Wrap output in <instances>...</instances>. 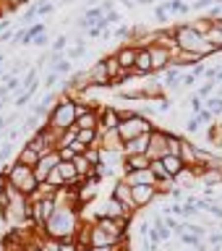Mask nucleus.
Returning a JSON list of instances; mask_svg holds the SVG:
<instances>
[{
	"instance_id": "obj_1",
	"label": "nucleus",
	"mask_w": 222,
	"mask_h": 251,
	"mask_svg": "<svg viewBox=\"0 0 222 251\" xmlns=\"http://www.w3.org/2000/svg\"><path fill=\"white\" fill-rule=\"evenodd\" d=\"M76 102L74 100H58V105H52L50 115H47V128L52 131H68V128H76V110H74Z\"/></svg>"
},
{
	"instance_id": "obj_2",
	"label": "nucleus",
	"mask_w": 222,
	"mask_h": 251,
	"mask_svg": "<svg viewBox=\"0 0 222 251\" xmlns=\"http://www.w3.org/2000/svg\"><path fill=\"white\" fill-rule=\"evenodd\" d=\"M175 42L183 52H194V55H201V58H207L212 55V45L207 42V37H201L199 31H194L191 26H178L175 29Z\"/></svg>"
},
{
	"instance_id": "obj_3",
	"label": "nucleus",
	"mask_w": 222,
	"mask_h": 251,
	"mask_svg": "<svg viewBox=\"0 0 222 251\" xmlns=\"http://www.w3.org/2000/svg\"><path fill=\"white\" fill-rule=\"evenodd\" d=\"M8 183H11L16 191H21L24 196H31L34 188L39 186L37 178H34V170L26 168V165H8Z\"/></svg>"
},
{
	"instance_id": "obj_4",
	"label": "nucleus",
	"mask_w": 222,
	"mask_h": 251,
	"mask_svg": "<svg viewBox=\"0 0 222 251\" xmlns=\"http://www.w3.org/2000/svg\"><path fill=\"white\" fill-rule=\"evenodd\" d=\"M118 136H121V141L125 144V141H131V139H136L141 136V133H152V123L147 121V118H141V115H131V118H121V123H118Z\"/></svg>"
},
{
	"instance_id": "obj_5",
	"label": "nucleus",
	"mask_w": 222,
	"mask_h": 251,
	"mask_svg": "<svg viewBox=\"0 0 222 251\" xmlns=\"http://www.w3.org/2000/svg\"><path fill=\"white\" fill-rule=\"evenodd\" d=\"M55 204H58V196L31 201V223H34L37 227H45L47 223H50V217L55 215Z\"/></svg>"
},
{
	"instance_id": "obj_6",
	"label": "nucleus",
	"mask_w": 222,
	"mask_h": 251,
	"mask_svg": "<svg viewBox=\"0 0 222 251\" xmlns=\"http://www.w3.org/2000/svg\"><path fill=\"white\" fill-rule=\"evenodd\" d=\"M58 162H60V154H58V149L50 154H42L39 157V162L34 165V178H37V183H47V178H50V173L58 168Z\"/></svg>"
},
{
	"instance_id": "obj_7",
	"label": "nucleus",
	"mask_w": 222,
	"mask_h": 251,
	"mask_svg": "<svg viewBox=\"0 0 222 251\" xmlns=\"http://www.w3.org/2000/svg\"><path fill=\"white\" fill-rule=\"evenodd\" d=\"M157 196H160V188L157 186H131V204L133 209H141L147 204H152Z\"/></svg>"
},
{
	"instance_id": "obj_8",
	"label": "nucleus",
	"mask_w": 222,
	"mask_h": 251,
	"mask_svg": "<svg viewBox=\"0 0 222 251\" xmlns=\"http://www.w3.org/2000/svg\"><path fill=\"white\" fill-rule=\"evenodd\" d=\"M165 154H168V133H165V131H152V133H149L147 157H149V160H162Z\"/></svg>"
},
{
	"instance_id": "obj_9",
	"label": "nucleus",
	"mask_w": 222,
	"mask_h": 251,
	"mask_svg": "<svg viewBox=\"0 0 222 251\" xmlns=\"http://www.w3.org/2000/svg\"><path fill=\"white\" fill-rule=\"evenodd\" d=\"M84 86H110V76H107V71H105V63L97 60L89 71H84Z\"/></svg>"
},
{
	"instance_id": "obj_10",
	"label": "nucleus",
	"mask_w": 222,
	"mask_h": 251,
	"mask_svg": "<svg viewBox=\"0 0 222 251\" xmlns=\"http://www.w3.org/2000/svg\"><path fill=\"white\" fill-rule=\"evenodd\" d=\"M99 133H105V131H115L118 128V123H121V115H118V110L115 107H102L99 110Z\"/></svg>"
},
{
	"instance_id": "obj_11",
	"label": "nucleus",
	"mask_w": 222,
	"mask_h": 251,
	"mask_svg": "<svg viewBox=\"0 0 222 251\" xmlns=\"http://www.w3.org/2000/svg\"><path fill=\"white\" fill-rule=\"evenodd\" d=\"M125 183L128 186H154V173L152 170H133V173H125Z\"/></svg>"
},
{
	"instance_id": "obj_12",
	"label": "nucleus",
	"mask_w": 222,
	"mask_h": 251,
	"mask_svg": "<svg viewBox=\"0 0 222 251\" xmlns=\"http://www.w3.org/2000/svg\"><path fill=\"white\" fill-rule=\"evenodd\" d=\"M149 55H152V68H165L168 66V60H170V47H165V45H149L147 47Z\"/></svg>"
},
{
	"instance_id": "obj_13",
	"label": "nucleus",
	"mask_w": 222,
	"mask_h": 251,
	"mask_svg": "<svg viewBox=\"0 0 222 251\" xmlns=\"http://www.w3.org/2000/svg\"><path fill=\"white\" fill-rule=\"evenodd\" d=\"M147 149H149V133H141V136L123 144V157L125 154H147Z\"/></svg>"
},
{
	"instance_id": "obj_14",
	"label": "nucleus",
	"mask_w": 222,
	"mask_h": 251,
	"mask_svg": "<svg viewBox=\"0 0 222 251\" xmlns=\"http://www.w3.org/2000/svg\"><path fill=\"white\" fill-rule=\"evenodd\" d=\"M136 55H139V47H121V50L115 52V58H118L123 71H131L136 66Z\"/></svg>"
},
{
	"instance_id": "obj_15",
	"label": "nucleus",
	"mask_w": 222,
	"mask_h": 251,
	"mask_svg": "<svg viewBox=\"0 0 222 251\" xmlns=\"http://www.w3.org/2000/svg\"><path fill=\"white\" fill-rule=\"evenodd\" d=\"M149 157L147 154H125L123 157V168H125V173H133V170H147L149 168Z\"/></svg>"
},
{
	"instance_id": "obj_16",
	"label": "nucleus",
	"mask_w": 222,
	"mask_h": 251,
	"mask_svg": "<svg viewBox=\"0 0 222 251\" xmlns=\"http://www.w3.org/2000/svg\"><path fill=\"white\" fill-rule=\"evenodd\" d=\"M162 168H165V173H168L173 180H175V176L186 168V165H183V160H180V157H175V154H165V157H162Z\"/></svg>"
},
{
	"instance_id": "obj_17",
	"label": "nucleus",
	"mask_w": 222,
	"mask_h": 251,
	"mask_svg": "<svg viewBox=\"0 0 222 251\" xmlns=\"http://www.w3.org/2000/svg\"><path fill=\"white\" fill-rule=\"evenodd\" d=\"M113 199H118L121 204H125V207L133 209V204H131V186L125 183V180H118V183H115V188H113Z\"/></svg>"
},
{
	"instance_id": "obj_18",
	"label": "nucleus",
	"mask_w": 222,
	"mask_h": 251,
	"mask_svg": "<svg viewBox=\"0 0 222 251\" xmlns=\"http://www.w3.org/2000/svg\"><path fill=\"white\" fill-rule=\"evenodd\" d=\"M133 68H136L141 76L152 74L154 68H152V55H149V50H141V47H139V55H136V66H133Z\"/></svg>"
},
{
	"instance_id": "obj_19",
	"label": "nucleus",
	"mask_w": 222,
	"mask_h": 251,
	"mask_svg": "<svg viewBox=\"0 0 222 251\" xmlns=\"http://www.w3.org/2000/svg\"><path fill=\"white\" fill-rule=\"evenodd\" d=\"M39 157H42V154L26 144V147H21V154H19V160H16V162H19V165H26V168H34V165L39 162Z\"/></svg>"
},
{
	"instance_id": "obj_20",
	"label": "nucleus",
	"mask_w": 222,
	"mask_h": 251,
	"mask_svg": "<svg viewBox=\"0 0 222 251\" xmlns=\"http://www.w3.org/2000/svg\"><path fill=\"white\" fill-rule=\"evenodd\" d=\"M76 128H99V118L94 110H86L81 118H76Z\"/></svg>"
},
{
	"instance_id": "obj_21",
	"label": "nucleus",
	"mask_w": 222,
	"mask_h": 251,
	"mask_svg": "<svg viewBox=\"0 0 222 251\" xmlns=\"http://www.w3.org/2000/svg\"><path fill=\"white\" fill-rule=\"evenodd\" d=\"M97 136H99L97 128H76V141L84 147H92L94 141H97Z\"/></svg>"
},
{
	"instance_id": "obj_22",
	"label": "nucleus",
	"mask_w": 222,
	"mask_h": 251,
	"mask_svg": "<svg viewBox=\"0 0 222 251\" xmlns=\"http://www.w3.org/2000/svg\"><path fill=\"white\" fill-rule=\"evenodd\" d=\"M50 58H52V68H55V74H60V76L71 74V60H66L60 52H52Z\"/></svg>"
},
{
	"instance_id": "obj_23",
	"label": "nucleus",
	"mask_w": 222,
	"mask_h": 251,
	"mask_svg": "<svg viewBox=\"0 0 222 251\" xmlns=\"http://www.w3.org/2000/svg\"><path fill=\"white\" fill-rule=\"evenodd\" d=\"M71 162H74V168H76V173H78V176H84V178H86V176L92 173V165H89V160H86L84 154H76Z\"/></svg>"
},
{
	"instance_id": "obj_24",
	"label": "nucleus",
	"mask_w": 222,
	"mask_h": 251,
	"mask_svg": "<svg viewBox=\"0 0 222 251\" xmlns=\"http://www.w3.org/2000/svg\"><path fill=\"white\" fill-rule=\"evenodd\" d=\"M165 11H173V13H188L191 11V5L183 3V0H165Z\"/></svg>"
},
{
	"instance_id": "obj_25",
	"label": "nucleus",
	"mask_w": 222,
	"mask_h": 251,
	"mask_svg": "<svg viewBox=\"0 0 222 251\" xmlns=\"http://www.w3.org/2000/svg\"><path fill=\"white\" fill-rule=\"evenodd\" d=\"M84 157L89 160V165H92V168H97V165L102 162V152H99L97 147H86V149H84Z\"/></svg>"
},
{
	"instance_id": "obj_26",
	"label": "nucleus",
	"mask_w": 222,
	"mask_h": 251,
	"mask_svg": "<svg viewBox=\"0 0 222 251\" xmlns=\"http://www.w3.org/2000/svg\"><path fill=\"white\" fill-rule=\"evenodd\" d=\"M162 84H165V86H180V74H178V68H175V66H173L170 71H165Z\"/></svg>"
},
{
	"instance_id": "obj_27",
	"label": "nucleus",
	"mask_w": 222,
	"mask_h": 251,
	"mask_svg": "<svg viewBox=\"0 0 222 251\" xmlns=\"http://www.w3.org/2000/svg\"><path fill=\"white\" fill-rule=\"evenodd\" d=\"M209 141H215L217 147H222V123H217V126L209 128Z\"/></svg>"
},
{
	"instance_id": "obj_28",
	"label": "nucleus",
	"mask_w": 222,
	"mask_h": 251,
	"mask_svg": "<svg viewBox=\"0 0 222 251\" xmlns=\"http://www.w3.org/2000/svg\"><path fill=\"white\" fill-rule=\"evenodd\" d=\"M58 251H78V246L74 238H66V241H58Z\"/></svg>"
},
{
	"instance_id": "obj_29",
	"label": "nucleus",
	"mask_w": 222,
	"mask_h": 251,
	"mask_svg": "<svg viewBox=\"0 0 222 251\" xmlns=\"http://www.w3.org/2000/svg\"><path fill=\"white\" fill-rule=\"evenodd\" d=\"M66 45H68V37H66V34H60V37L52 42V52H60V50H66Z\"/></svg>"
},
{
	"instance_id": "obj_30",
	"label": "nucleus",
	"mask_w": 222,
	"mask_h": 251,
	"mask_svg": "<svg viewBox=\"0 0 222 251\" xmlns=\"http://www.w3.org/2000/svg\"><path fill=\"white\" fill-rule=\"evenodd\" d=\"M212 92H215V81H207V84H204L201 89H199V94H196V97H201V100H204V97H209Z\"/></svg>"
},
{
	"instance_id": "obj_31",
	"label": "nucleus",
	"mask_w": 222,
	"mask_h": 251,
	"mask_svg": "<svg viewBox=\"0 0 222 251\" xmlns=\"http://www.w3.org/2000/svg\"><path fill=\"white\" fill-rule=\"evenodd\" d=\"M8 188H11V183H8V176H5V170L0 168V196H3Z\"/></svg>"
},
{
	"instance_id": "obj_32",
	"label": "nucleus",
	"mask_w": 222,
	"mask_h": 251,
	"mask_svg": "<svg viewBox=\"0 0 222 251\" xmlns=\"http://www.w3.org/2000/svg\"><path fill=\"white\" fill-rule=\"evenodd\" d=\"M37 123H39V115L31 113V115L26 118V123H24V128H26V131H34V128H37Z\"/></svg>"
},
{
	"instance_id": "obj_33",
	"label": "nucleus",
	"mask_w": 222,
	"mask_h": 251,
	"mask_svg": "<svg viewBox=\"0 0 222 251\" xmlns=\"http://www.w3.org/2000/svg\"><path fill=\"white\" fill-rule=\"evenodd\" d=\"M186 128H188V133H196V131H199V128H201V123H199V121H196V115H194V118H188V123H186Z\"/></svg>"
},
{
	"instance_id": "obj_34",
	"label": "nucleus",
	"mask_w": 222,
	"mask_h": 251,
	"mask_svg": "<svg viewBox=\"0 0 222 251\" xmlns=\"http://www.w3.org/2000/svg\"><path fill=\"white\" fill-rule=\"evenodd\" d=\"M58 78H60V74H55V71H52V74L45 78V89H52V86L58 84Z\"/></svg>"
},
{
	"instance_id": "obj_35",
	"label": "nucleus",
	"mask_w": 222,
	"mask_h": 251,
	"mask_svg": "<svg viewBox=\"0 0 222 251\" xmlns=\"http://www.w3.org/2000/svg\"><path fill=\"white\" fill-rule=\"evenodd\" d=\"M191 110H194L196 115H199L201 110H204V102H201V97H191Z\"/></svg>"
},
{
	"instance_id": "obj_36",
	"label": "nucleus",
	"mask_w": 222,
	"mask_h": 251,
	"mask_svg": "<svg viewBox=\"0 0 222 251\" xmlns=\"http://www.w3.org/2000/svg\"><path fill=\"white\" fill-rule=\"evenodd\" d=\"M84 52H86V47H84V45H76L74 50H68V55H71V58H74V60H76V58H81Z\"/></svg>"
},
{
	"instance_id": "obj_37",
	"label": "nucleus",
	"mask_w": 222,
	"mask_h": 251,
	"mask_svg": "<svg viewBox=\"0 0 222 251\" xmlns=\"http://www.w3.org/2000/svg\"><path fill=\"white\" fill-rule=\"evenodd\" d=\"M47 42H50V37H47L45 31H42V34H37V37H34V42H31V45H37V47H45Z\"/></svg>"
},
{
	"instance_id": "obj_38",
	"label": "nucleus",
	"mask_w": 222,
	"mask_h": 251,
	"mask_svg": "<svg viewBox=\"0 0 222 251\" xmlns=\"http://www.w3.org/2000/svg\"><path fill=\"white\" fill-rule=\"evenodd\" d=\"M194 81H196V76H194V74L180 76V86H194Z\"/></svg>"
},
{
	"instance_id": "obj_39",
	"label": "nucleus",
	"mask_w": 222,
	"mask_h": 251,
	"mask_svg": "<svg viewBox=\"0 0 222 251\" xmlns=\"http://www.w3.org/2000/svg\"><path fill=\"white\" fill-rule=\"evenodd\" d=\"M196 121H199V123H207V121H212V113H209V110H201V113L196 115Z\"/></svg>"
},
{
	"instance_id": "obj_40",
	"label": "nucleus",
	"mask_w": 222,
	"mask_h": 251,
	"mask_svg": "<svg viewBox=\"0 0 222 251\" xmlns=\"http://www.w3.org/2000/svg\"><path fill=\"white\" fill-rule=\"evenodd\" d=\"M8 126H11V121H8V115H5V118L0 115V133H3V131L8 128Z\"/></svg>"
},
{
	"instance_id": "obj_41",
	"label": "nucleus",
	"mask_w": 222,
	"mask_h": 251,
	"mask_svg": "<svg viewBox=\"0 0 222 251\" xmlns=\"http://www.w3.org/2000/svg\"><path fill=\"white\" fill-rule=\"evenodd\" d=\"M157 19L165 21V19H168V11H165V8H157Z\"/></svg>"
},
{
	"instance_id": "obj_42",
	"label": "nucleus",
	"mask_w": 222,
	"mask_h": 251,
	"mask_svg": "<svg viewBox=\"0 0 222 251\" xmlns=\"http://www.w3.org/2000/svg\"><path fill=\"white\" fill-rule=\"evenodd\" d=\"M204 74V66H201V63H196V66H194V76H201Z\"/></svg>"
},
{
	"instance_id": "obj_43",
	"label": "nucleus",
	"mask_w": 222,
	"mask_h": 251,
	"mask_svg": "<svg viewBox=\"0 0 222 251\" xmlns=\"http://www.w3.org/2000/svg\"><path fill=\"white\" fill-rule=\"evenodd\" d=\"M133 3H139V5H149V3H154V0H133Z\"/></svg>"
},
{
	"instance_id": "obj_44",
	"label": "nucleus",
	"mask_w": 222,
	"mask_h": 251,
	"mask_svg": "<svg viewBox=\"0 0 222 251\" xmlns=\"http://www.w3.org/2000/svg\"><path fill=\"white\" fill-rule=\"evenodd\" d=\"M3 63H5V55H3V52H0V68H3Z\"/></svg>"
},
{
	"instance_id": "obj_45",
	"label": "nucleus",
	"mask_w": 222,
	"mask_h": 251,
	"mask_svg": "<svg viewBox=\"0 0 222 251\" xmlns=\"http://www.w3.org/2000/svg\"><path fill=\"white\" fill-rule=\"evenodd\" d=\"M123 243H128V238H125V241H123ZM123 243H121V246H123ZM121 246H115V251H121Z\"/></svg>"
},
{
	"instance_id": "obj_46",
	"label": "nucleus",
	"mask_w": 222,
	"mask_h": 251,
	"mask_svg": "<svg viewBox=\"0 0 222 251\" xmlns=\"http://www.w3.org/2000/svg\"><path fill=\"white\" fill-rule=\"evenodd\" d=\"M78 251H92V249H86V246H81V249H78Z\"/></svg>"
}]
</instances>
